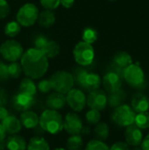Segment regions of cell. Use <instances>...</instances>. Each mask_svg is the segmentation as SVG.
I'll use <instances>...</instances> for the list:
<instances>
[{
    "instance_id": "cell-1",
    "label": "cell",
    "mask_w": 149,
    "mask_h": 150,
    "mask_svg": "<svg viewBox=\"0 0 149 150\" xmlns=\"http://www.w3.org/2000/svg\"><path fill=\"white\" fill-rule=\"evenodd\" d=\"M20 65L27 77L39 79L48 69V59L41 50L32 47L24 52L20 58Z\"/></svg>"
},
{
    "instance_id": "cell-2",
    "label": "cell",
    "mask_w": 149,
    "mask_h": 150,
    "mask_svg": "<svg viewBox=\"0 0 149 150\" xmlns=\"http://www.w3.org/2000/svg\"><path fill=\"white\" fill-rule=\"evenodd\" d=\"M39 125L45 132L57 134L63 130V119L58 111L47 109L39 117Z\"/></svg>"
},
{
    "instance_id": "cell-3",
    "label": "cell",
    "mask_w": 149,
    "mask_h": 150,
    "mask_svg": "<svg viewBox=\"0 0 149 150\" xmlns=\"http://www.w3.org/2000/svg\"><path fill=\"white\" fill-rule=\"evenodd\" d=\"M72 76L74 82L80 88L88 92H91L99 89L102 83L99 75L93 72H89L86 69L83 68L76 69Z\"/></svg>"
},
{
    "instance_id": "cell-4",
    "label": "cell",
    "mask_w": 149,
    "mask_h": 150,
    "mask_svg": "<svg viewBox=\"0 0 149 150\" xmlns=\"http://www.w3.org/2000/svg\"><path fill=\"white\" fill-rule=\"evenodd\" d=\"M52 89L56 92L67 94L75 84L74 78L71 73L64 70L56 71L50 77Z\"/></svg>"
},
{
    "instance_id": "cell-5",
    "label": "cell",
    "mask_w": 149,
    "mask_h": 150,
    "mask_svg": "<svg viewBox=\"0 0 149 150\" xmlns=\"http://www.w3.org/2000/svg\"><path fill=\"white\" fill-rule=\"evenodd\" d=\"M123 79L132 87L139 90L146 88L145 74L142 69L138 65L132 63L124 69Z\"/></svg>"
},
{
    "instance_id": "cell-6",
    "label": "cell",
    "mask_w": 149,
    "mask_h": 150,
    "mask_svg": "<svg viewBox=\"0 0 149 150\" xmlns=\"http://www.w3.org/2000/svg\"><path fill=\"white\" fill-rule=\"evenodd\" d=\"M73 55L76 63H78L80 66L85 67L93 62L95 52L91 44L80 41L76 45L73 50Z\"/></svg>"
},
{
    "instance_id": "cell-7",
    "label": "cell",
    "mask_w": 149,
    "mask_h": 150,
    "mask_svg": "<svg viewBox=\"0 0 149 150\" xmlns=\"http://www.w3.org/2000/svg\"><path fill=\"white\" fill-rule=\"evenodd\" d=\"M136 112L128 105H121L116 107L112 113V120L119 127H126L134 124Z\"/></svg>"
},
{
    "instance_id": "cell-8",
    "label": "cell",
    "mask_w": 149,
    "mask_h": 150,
    "mask_svg": "<svg viewBox=\"0 0 149 150\" xmlns=\"http://www.w3.org/2000/svg\"><path fill=\"white\" fill-rule=\"evenodd\" d=\"M39 10L33 4L27 3L22 5L17 12V22L22 26H31L38 19Z\"/></svg>"
},
{
    "instance_id": "cell-9",
    "label": "cell",
    "mask_w": 149,
    "mask_h": 150,
    "mask_svg": "<svg viewBox=\"0 0 149 150\" xmlns=\"http://www.w3.org/2000/svg\"><path fill=\"white\" fill-rule=\"evenodd\" d=\"M0 54L4 60L13 62L20 60L24 54V49L19 42L13 40H9L1 44Z\"/></svg>"
},
{
    "instance_id": "cell-10",
    "label": "cell",
    "mask_w": 149,
    "mask_h": 150,
    "mask_svg": "<svg viewBox=\"0 0 149 150\" xmlns=\"http://www.w3.org/2000/svg\"><path fill=\"white\" fill-rule=\"evenodd\" d=\"M66 102L76 112H82L87 105L86 96L84 92L79 89H71L67 93Z\"/></svg>"
},
{
    "instance_id": "cell-11",
    "label": "cell",
    "mask_w": 149,
    "mask_h": 150,
    "mask_svg": "<svg viewBox=\"0 0 149 150\" xmlns=\"http://www.w3.org/2000/svg\"><path fill=\"white\" fill-rule=\"evenodd\" d=\"M87 100V105L93 110L97 111H104L107 105V95L106 93L102 90H96L88 95L86 97Z\"/></svg>"
},
{
    "instance_id": "cell-12",
    "label": "cell",
    "mask_w": 149,
    "mask_h": 150,
    "mask_svg": "<svg viewBox=\"0 0 149 150\" xmlns=\"http://www.w3.org/2000/svg\"><path fill=\"white\" fill-rule=\"evenodd\" d=\"M83 127V120L76 112H68L63 120V128L70 135L80 134Z\"/></svg>"
},
{
    "instance_id": "cell-13",
    "label": "cell",
    "mask_w": 149,
    "mask_h": 150,
    "mask_svg": "<svg viewBox=\"0 0 149 150\" xmlns=\"http://www.w3.org/2000/svg\"><path fill=\"white\" fill-rule=\"evenodd\" d=\"M35 99L33 96H30L22 92H18L12 98V105L18 112L29 110L34 105Z\"/></svg>"
},
{
    "instance_id": "cell-14",
    "label": "cell",
    "mask_w": 149,
    "mask_h": 150,
    "mask_svg": "<svg viewBox=\"0 0 149 150\" xmlns=\"http://www.w3.org/2000/svg\"><path fill=\"white\" fill-rule=\"evenodd\" d=\"M126 142L132 147H139L143 140V134L141 128L135 124H132L126 127L125 131Z\"/></svg>"
},
{
    "instance_id": "cell-15",
    "label": "cell",
    "mask_w": 149,
    "mask_h": 150,
    "mask_svg": "<svg viewBox=\"0 0 149 150\" xmlns=\"http://www.w3.org/2000/svg\"><path fill=\"white\" fill-rule=\"evenodd\" d=\"M122 80L123 78L120 77L119 75H117L116 73L107 71L106 74L104 76L102 82L105 89L110 93V92L116 91L121 88Z\"/></svg>"
},
{
    "instance_id": "cell-16",
    "label": "cell",
    "mask_w": 149,
    "mask_h": 150,
    "mask_svg": "<svg viewBox=\"0 0 149 150\" xmlns=\"http://www.w3.org/2000/svg\"><path fill=\"white\" fill-rule=\"evenodd\" d=\"M132 108L136 112H148L149 109V98L148 96L141 92H138L133 95L132 98Z\"/></svg>"
},
{
    "instance_id": "cell-17",
    "label": "cell",
    "mask_w": 149,
    "mask_h": 150,
    "mask_svg": "<svg viewBox=\"0 0 149 150\" xmlns=\"http://www.w3.org/2000/svg\"><path fill=\"white\" fill-rule=\"evenodd\" d=\"M1 124L5 133L10 135L19 133L22 128V125L19 119L16 118L13 115H9L8 117H6L4 120H2Z\"/></svg>"
},
{
    "instance_id": "cell-18",
    "label": "cell",
    "mask_w": 149,
    "mask_h": 150,
    "mask_svg": "<svg viewBox=\"0 0 149 150\" xmlns=\"http://www.w3.org/2000/svg\"><path fill=\"white\" fill-rule=\"evenodd\" d=\"M46 104L49 109L55 110V111L61 110V109L64 108V106L67 104L66 97L64 94L55 91L54 93H51L47 97V98L46 100Z\"/></svg>"
},
{
    "instance_id": "cell-19",
    "label": "cell",
    "mask_w": 149,
    "mask_h": 150,
    "mask_svg": "<svg viewBox=\"0 0 149 150\" xmlns=\"http://www.w3.org/2000/svg\"><path fill=\"white\" fill-rule=\"evenodd\" d=\"M21 125L27 129H33L39 125V116L32 111L22 112L19 117Z\"/></svg>"
},
{
    "instance_id": "cell-20",
    "label": "cell",
    "mask_w": 149,
    "mask_h": 150,
    "mask_svg": "<svg viewBox=\"0 0 149 150\" xmlns=\"http://www.w3.org/2000/svg\"><path fill=\"white\" fill-rule=\"evenodd\" d=\"M5 147L8 150H25L27 144L22 136L12 134L5 141Z\"/></svg>"
},
{
    "instance_id": "cell-21",
    "label": "cell",
    "mask_w": 149,
    "mask_h": 150,
    "mask_svg": "<svg viewBox=\"0 0 149 150\" xmlns=\"http://www.w3.org/2000/svg\"><path fill=\"white\" fill-rule=\"evenodd\" d=\"M126 98V93L119 89L116 91L110 92L107 96V105H109L112 108H116L121 105H123L124 101Z\"/></svg>"
},
{
    "instance_id": "cell-22",
    "label": "cell",
    "mask_w": 149,
    "mask_h": 150,
    "mask_svg": "<svg viewBox=\"0 0 149 150\" xmlns=\"http://www.w3.org/2000/svg\"><path fill=\"white\" fill-rule=\"evenodd\" d=\"M38 22L40 26L44 28H48L52 26L55 22V15L50 10H45L39 13Z\"/></svg>"
},
{
    "instance_id": "cell-23",
    "label": "cell",
    "mask_w": 149,
    "mask_h": 150,
    "mask_svg": "<svg viewBox=\"0 0 149 150\" xmlns=\"http://www.w3.org/2000/svg\"><path fill=\"white\" fill-rule=\"evenodd\" d=\"M27 150H50L48 142L41 136H33L30 139L27 147Z\"/></svg>"
},
{
    "instance_id": "cell-24",
    "label": "cell",
    "mask_w": 149,
    "mask_h": 150,
    "mask_svg": "<svg viewBox=\"0 0 149 150\" xmlns=\"http://www.w3.org/2000/svg\"><path fill=\"white\" fill-rule=\"evenodd\" d=\"M18 91L34 97V95L37 92V87H36L34 82L32 81V79H31L29 77H25L20 82Z\"/></svg>"
},
{
    "instance_id": "cell-25",
    "label": "cell",
    "mask_w": 149,
    "mask_h": 150,
    "mask_svg": "<svg viewBox=\"0 0 149 150\" xmlns=\"http://www.w3.org/2000/svg\"><path fill=\"white\" fill-rule=\"evenodd\" d=\"M113 63L125 69L133 63V59L127 52L120 51L115 54L113 57Z\"/></svg>"
},
{
    "instance_id": "cell-26",
    "label": "cell",
    "mask_w": 149,
    "mask_h": 150,
    "mask_svg": "<svg viewBox=\"0 0 149 150\" xmlns=\"http://www.w3.org/2000/svg\"><path fill=\"white\" fill-rule=\"evenodd\" d=\"M43 52V54L47 56V59H52L56 57L60 51H61V47L60 45L54 41V40H48V42L47 43V45L44 47V48L41 50Z\"/></svg>"
},
{
    "instance_id": "cell-27",
    "label": "cell",
    "mask_w": 149,
    "mask_h": 150,
    "mask_svg": "<svg viewBox=\"0 0 149 150\" xmlns=\"http://www.w3.org/2000/svg\"><path fill=\"white\" fill-rule=\"evenodd\" d=\"M110 134V128L109 126L105 122H98L95 128H94V136L97 140L99 141H105Z\"/></svg>"
},
{
    "instance_id": "cell-28",
    "label": "cell",
    "mask_w": 149,
    "mask_h": 150,
    "mask_svg": "<svg viewBox=\"0 0 149 150\" xmlns=\"http://www.w3.org/2000/svg\"><path fill=\"white\" fill-rule=\"evenodd\" d=\"M134 124L141 129H148L149 128V112H139L136 113Z\"/></svg>"
},
{
    "instance_id": "cell-29",
    "label": "cell",
    "mask_w": 149,
    "mask_h": 150,
    "mask_svg": "<svg viewBox=\"0 0 149 150\" xmlns=\"http://www.w3.org/2000/svg\"><path fill=\"white\" fill-rule=\"evenodd\" d=\"M83 144V141L80 134L71 135L67 141V148L68 150L81 149Z\"/></svg>"
},
{
    "instance_id": "cell-30",
    "label": "cell",
    "mask_w": 149,
    "mask_h": 150,
    "mask_svg": "<svg viewBox=\"0 0 149 150\" xmlns=\"http://www.w3.org/2000/svg\"><path fill=\"white\" fill-rule=\"evenodd\" d=\"M97 37H98V33H97V30H95L92 27H86L83 30V35H82L83 41L87 42L91 45L97 40Z\"/></svg>"
},
{
    "instance_id": "cell-31",
    "label": "cell",
    "mask_w": 149,
    "mask_h": 150,
    "mask_svg": "<svg viewBox=\"0 0 149 150\" xmlns=\"http://www.w3.org/2000/svg\"><path fill=\"white\" fill-rule=\"evenodd\" d=\"M20 25L17 21H11L7 23L4 26V33L8 37H15L20 32Z\"/></svg>"
},
{
    "instance_id": "cell-32",
    "label": "cell",
    "mask_w": 149,
    "mask_h": 150,
    "mask_svg": "<svg viewBox=\"0 0 149 150\" xmlns=\"http://www.w3.org/2000/svg\"><path fill=\"white\" fill-rule=\"evenodd\" d=\"M22 67L20 65V63L17 62H11L8 65V73H9V76L11 78L13 79H17L21 76L22 73Z\"/></svg>"
},
{
    "instance_id": "cell-33",
    "label": "cell",
    "mask_w": 149,
    "mask_h": 150,
    "mask_svg": "<svg viewBox=\"0 0 149 150\" xmlns=\"http://www.w3.org/2000/svg\"><path fill=\"white\" fill-rule=\"evenodd\" d=\"M85 119L88 124L90 125H97L101 119V114L99 111L90 109L85 114Z\"/></svg>"
},
{
    "instance_id": "cell-34",
    "label": "cell",
    "mask_w": 149,
    "mask_h": 150,
    "mask_svg": "<svg viewBox=\"0 0 149 150\" xmlns=\"http://www.w3.org/2000/svg\"><path fill=\"white\" fill-rule=\"evenodd\" d=\"M85 150H110V148L104 142L95 139L87 143Z\"/></svg>"
},
{
    "instance_id": "cell-35",
    "label": "cell",
    "mask_w": 149,
    "mask_h": 150,
    "mask_svg": "<svg viewBox=\"0 0 149 150\" xmlns=\"http://www.w3.org/2000/svg\"><path fill=\"white\" fill-rule=\"evenodd\" d=\"M47 42H48V39L45 35L40 34L34 39V41H33L34 48L39 49V50H42Z\"/></svg>"
},
{
    "instance_id": "cell-36",
    "label": "cell",
    "mask_w": 149,
    "mask_h": 150,
    "mask_svg": "<svg viewBox=\"0 0 149 150\" xmlns=\"http://www.w3.org/2000/svg\"><path fill=\"white\" fill-rule=\"evenodd\" d=\"M37 89L41 92V93H48L52 89V85L50 83L49 79H43L38 83Z\"/></svg>"
},
{
    "instance_id": "cell-37",
    "label": "cell",
    "mask_w": 149,
    "mask_h": 150,
    "mask_svg": "<svg viewBox=\"0 0 149 150\" xmlns=\"http://www.w3.org/2000/svg\"><path fill=\"white\" fill-rule=\"evenodd\" d=\"M40 4L46 10H54L60 5V0H40Z\"/></svg>"
},
{
    "instance_id": "cell-38",
    "label": "cell",
    "mask_w": 149,
    "mask_h": 150,
    "mask_svg": "<svg viewBox=\"0 0 149 150\" xmlns=\"http://www.w3.org/2000/svg\"><path fill=\"white\" fill-rule=\"evenodd\" d=\"M10 12V6L6 0H0V19L4 18Z\"/></svg>"
},
{
    "instance_id": "cell-39",
    "label": "cell",
    "mask_w": 149,
    "mask_h": 150,
    "mask_svg": "<svg viewBox=\"0 0 149 150\" xmlns=\"http://www.w3.org/2000/svg\"><path fill=\"white\" fill-rule=\"evenodd\" d=\"M10 78L8 73V65H6L4 62L0 61V80L6 81Z\"/></svg>"
},
{
    "instance_id": "cell-40",
    "label": "cell",
    "mask_w": 149,
    "mask_h": 150,
    "mask_svg": "<svg viewBox=\"0 0 149 150\" xmlns=\"http://www.w3.org/2000/svg\"><path fill=\"white\" fill-rule=\"evenodd\" d=\"M124 69H123V68L118 66L117 64H115V63H113V62H112V64H110L109 67H108V71L116 73L117 75H119V76L120 77H122V78H123V76H124Z\"/></svg>"
},
{
    "instance_id": "cell-41",
    "label": "cell",
    "mask_w": 149,
    "mask_h": 150,
    "mask_svg": "<svg viewBox=\"0 0 149 150\" xmlns=\"http://www.w3.org/2000/svg\"><path fill=\"white\" fill-rule=\"evenodd\" d=\"M110 150H130V149H129V145L126 142H118L112 145Z\"/></svg>"
},
{
    "instance_id": "cell-42",
    "label": "cell",
    "mask_w": 149,
    "mask_h": 150,
    "mask_svg": "<svg viewBox=\"0 0 149 150\" xmlns=\"http://www.w3.org/2000/svg\"><path fill=\"white\" fill-rule=\"evenodd\" d=\"M7 102V96L3 89H0V107L4 106Z\"/></svg>"
},
{
    "instance_id": "cell-43",
    "label": "cell",
    "mask_w": 149,
    "mask_h": 150,
    "mask_svg": "<svg viewBox=\"0 0 149 150\" xmlns=\"http://www.w3.org/2000/svg\"><path fill=\"white\" fill-rule=\"evenodd\" d=\"M141 146V149L142 150H149V134L142 140Z\"/></svg>"
},
{
    "instance_id": "cell-44",
    "label": "cell",
    "mask_w": 149,
    "mask_h": 150,
    "mask_svg": "<svg viewBox=\"0 0 149 150\" xmlns=\"http://www.w3.org/2000/svg\"><path fill=\"white\" fill-rule=\"evenodd\" d=\"M75 3V0H60V4H61L64 8H71Z\"/></svg>"
},
{
    "instance_id": "cell-45",
    "label": "cell",
    "mask_w": 149,
    "mask_h": 150,
    "mask_svg": "<svg viewBox=\"0 0 149 150\" xmlns=\"http://www.w3.org/2000/svg\"><path fill=\"white\" fill-rule=\"evenodd\" d=\"M9 116V112L7 111V109L4 106H1L0 107V120H4L6 117Z\"/></svg>"
},
{
    "instance_id": "cell-46",
    "label": "cell",
    "mask_w": 149,
    "mask_h": 150,
    "mask_svg": "<svg viewBox=\"0 0 149 150\" xmlns=\"http://www.w3.org/2000/svg\"><path fill=\"white\" fill-rule=\"evenodd\" d=\"M33 129H34V130H33V133L36 134V136H41V134L45 133V131L41 128V127H40V125H38V126H37L36 127H34Z\"/></svg>"
},
{
    "instance_id": "cell-47",
    "label": "cell",
    "mask_w": 149,
    "mask_h": 150,
    "mask_svg": "<svg viewBox=\"0 0 149 150\" xmlns=\"http://www.w3.org/2000/svg\"><path fill=\"white\" fill-rule=\"evenodd\" d=\"M5 136H6V133L2 126V124L0 123V141H3L5 139Z\"/></svg>"
},
{
    "instance_id": "cell-48",
    "label": "cell",
    "mask_w": 149,
    "mask_h": 150,
    "mask_svg": "<svg viewBox=\"0 0 149 150\" xmlns=\"http://www.w3.org/2000/svg\"><path fill=\"white\" fill-rule=\"evenodd\" d=\"M81 133L83 134H89L90 133V128L88 127H83V129H82V131H81Z\"/></svg>"
},
{
    "instance_id": "cell-49",
    "label": "cell",
    "mask_w": 149,
    "mask_h": 150,
    "mask_svg": "<svg viewBox=\"0 0 149 150\" xmlns=\"http://www.w3.org/2000/svg\"><path fill=\"white\" fill-rule=\"evenodd\" d=\"M6 147H5V141H0V150H5Z\"/></svg>"
},
{
    "instance_id": "cell-50",
    "label": "cell",
    "mask_w": 149,
    "mask_h": 150,
    "mask_svg": "<svg viewBox=\"0 0 149 150\" xmlns=\"http://www.w3.org/2000/svg\"><path fill=\"white\" fill-rule=\"evenodd\" d=\"M132 150H142V149H141V148H139V147H134V148H133Z\"/></svg>"
},
{
    "instance_id": "cell-51",
    "label": "cell",
    "mask_w": 149,
    "mask_h": 150,
    "mask_svg": "<svg viewBox=\"0 0 149 150\" xmlns=\"http://www.w3.org/2000/svg\"><path fill=\"white\" fill-rule=\"evenodd\" d=\"M53 150H66L64 149H62V148H57V149H54Z\"/></svg>"
},
{
    "instance_id": "cell-52",
    "label": "cell",
    "mask_w": 149,
    "mask_h": 150,
    "mask_svg": "<svg viewBox=\"0 0 149 150\" xmlns=\"http://www.w3.org/2000/svg\"><path fill=\"white\" fill-rule=\"evenodd\" d=\"M109 1H112V2H114V1H116V0H109Z\"/></svg>"
},
{
    "instance_id": "cell-53",
    "label": "cell",
    "mask_w": 149,
    "mask_h": 150,
    "mask_svg": "<svg viewBox=\"0 0 149 150\" xmlns=\"http://www.w3.org/2000/svg\"><path fill=\"white\" fill-rule=\"evenodd\" d=\"M79 150H81V149H79Z\"/></svg>"
}]
</instances>
